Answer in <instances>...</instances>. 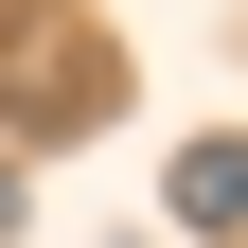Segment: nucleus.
<instances>
[{
  "label": "nucleus",
  "instance_id": "f03ea898",
  "mask_svg": "<svg viewBox=\"0 0 248 248\" xmlns=\"http://www.w3.org/2000/svg\"><path fill=\"white\" fill-rule=\"evenodd\" d=\"M160 213H177V231H248V142H177Z\"/></svg>",
  "mask_w": 248,
  "mask_h": 248
},
{
  "label": "nucleus",
  "instance_id": "f257e3e1",
  "mask_svg": "<svg viewBox=\"0 0 248 248\" xmlns=\"http://www.w3.org/2000/svg\"><path fill=\"white\" fill-rule=\"evenodd\" d=\"M107 107H124V53L107 36H36L18 53V124H36V142H89Z\"/></svg>",
  "mask_w": 248,
  "mask_h": 248
},
{
  "label": "nucleus",
  "instance_id": "7ed1b4c3",
  "mask_svg": "<svg viewBox=\"0 0 248 248\" xmlns=\"http://www.w3.org/2000/svg\"><path fill=\"white\" fill-rule=\"evenodd\" d=\"M0 231H18V177H0Z\"/></svg>",
  "mask_w": 248,
  "mask_h": 248
}]
</instances>
